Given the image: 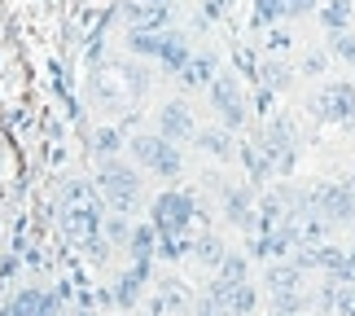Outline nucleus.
<instances>
[{
	"label": "nucleus",
	"mask_w": 355,
	"mask_h": 316,
	"mask_svg": "<svg viewBox=\"0 0 355 316\" xmlns=\"http://www.w3.org/2000/svg\"><path fill=\"white\" fill-rule=\"evenodd\" d=\"M189 198H175V194H167V198H158V207H154V219H158V228H167V233H180L184 224H189Z\"/></svg>",
	"instance_id": "5"
},
{
	"label": "nucleus",
	"mask_w": 355,
	"mask_h": 316,
	"mask_svg": "<svg viewBox=\"0 0 355 316\" xmlns=\"http://www.w3.org/2000/svg\"><path fill=\"white\" fill-rule=\"evenodd\" d=\"M316 106H320V115H324V119H338V123H347V119L355 115V88H347V84H338V88H324Z\"/></svg>",
	"instance_id": "4"
},
{
	"label": "nucleus",
	"mask_w": 355,
	"mask_h": 316,
	"mask_svg": "<svg viewBox=\"0 0 355 316\" xmlns=\"http://www.w3.org/2000/svg\"><path fill=\"white\" fill-rule=\"evenodd\" d=\"M5 316H53V299H49L44 290H22V294L9 303Z\"/></svg>",
	"instance_id": "6"
},
{
	"label": "nucleus",
	"mask_w": 355,
	"mask_h": 316,
	"mask_svg": "<svg viewBox=\"0 0 355 316\" xmlns=\"http://www.w3.org/2000/svg\"><path fill=\"white\" fill-rule=\"evenodd\" d=\"M162 132H167V136H189V132H193L189 110L184 106H167V110H162Z\"/></svg>",
	"instance_id": "8"
},
{
	"label": "nucleus",
	"mask_w": 355,
	"mask_h": 316,
	"mask_svg": "<svg viewBox=\"0 0 355 316\" xmlns=\"http://www.w3.org/2000/svg\"><path fill=\"white\" fill-rule=\"evenodd\" d=\"M97 141H101V149H105V154H110V149H119V136H114V132H101Z\"/></svg>",
	"instance_id": "12"
},
{
	"label": "nucleus",
	"mask_w": 355,
	"mask_h": 316,
	"mask_svg": "<svg viewBox=\"0 0 355 316\" xmlns=\"http://www.w3.org/2000/svg\"><path fill=\"white\" fill-rule=\"evenodd\" d=\"M101 189H105V198H110V207L114 211H128V207H136V176L128 172V167H119V163H105L101 167Z\"/></svg>",
	"instance_id": "2"
},
{
	"label": "nucleus",
	"mask_w": 355,
	"mask_h": 316,
	"mask_svg": "<svg viewBox=\"0 0 355 316\" xmlns=\"http://www.w3.org/2000/svg\"><path fill=\"white\" fill-rule=\"evenodd\" d=\"M132 149H136V158L149 163V167L162 172V176H175V172H180V154H175L167 141H158V136H141Z\"/></svg>",
	"instance_id": "3"
},
{
	"label": "nucleus",
	"mask_w": 355,
	"mask_h": 316,
	"mask_svg": "<svg viewBox=\"0 0 355 316\" xmlns=\"http://www.w3.org/2000/svg\"><path fill=\"white\" fill-rule=\"evenodd\" d=\"M215 106H220V115L228 123L241 119V92L233 88V79H220V84H215Z\"/></svg>",
	"instance_id": "7"
},
{
	"label": "nucleus",
	"mask_w": 355,
	"mask_h": 316,
	"mask_svg": "<svg viewBox=\"0 0 355 316\" xmlns=\"http://www.w3.org/2000/svg\"><path fill=\"white\" fill-rule=\"evenodd\" d=\"M324 215L329 219H351L355 215V202H351V194H338V189H324Z\"/></svg>",
	"instance_id": "9"
},
{
	"label": "nucleus",
	"mask_w": 355,
	"mask_h": 316,
	"mask_svg": "<svg viewBox=\"0 0 355 316\" xmlns=\"http://www.w3.org/2000/svg\"><path fill=\"white\" fill-rule=\"evenodd\" d=\"M62 224L71 238L79 242H88L92 238V228H97V207H92V198H88V189L84 185H71L62 194Z\"/></svg>",
	"instance_id": "1"
},
{
	"label": "nucleus",
	"mask_w": 355,
	"mask_h": 316,
	"mask_svg": "<svg viewBox=\"0 0 355 316\" xmlns=\"http://www.w3.org/2000/svg\"><path fill=\"white\" fill-rule=\"evenodd\" d=\"M268 281H272V290H290V285L298 281V272H294V268H285V272H272Z\"/></svg>",
	"instance_id": "11"
},
{
	"label": "nucleus",
	"mask_w": 355,
	"mask_h": 316,
	"mask_svg": "<svg viewBox=\"0 0 355 316\" xmlns=\"http://www.w3.org/2000/svg\"><path fill=\"white\" fill-rule=\"evenodd\" d=\"M334 303H338V316H355V281H347V285H338Z\"/></svg>",
	"instance_id": "10"
}]
</instances>
